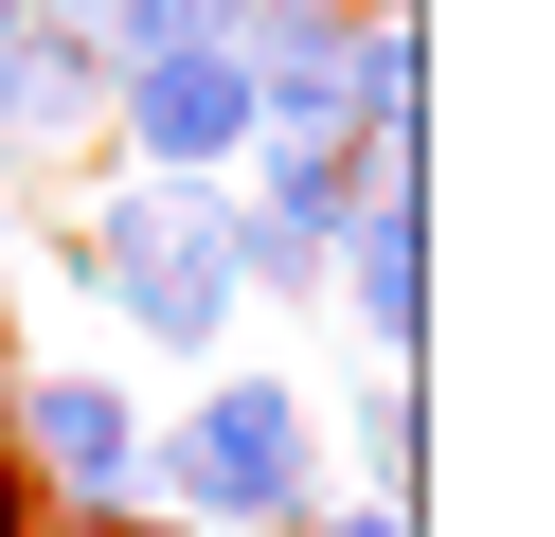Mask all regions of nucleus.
I'll list each match as a JSON object with an SVG mask.
<instances>
[{
  "label": "nucleus",
  "instance_id": "7ed1b4c3",
  "mask_svg": "<svg viewBox=\"0 0 555 537\" xmlns=\"http://www.w3.org/2000/svg\"><path fill=\"white\" fill-rule=\"evenodd\" d=\"M0 465H18L37 520H144V412H126V376L0 358Z\"/></svg>",
  "mask_w": 555,
  "mask_h": 537
},
{
  "label": "nucleus",
  "instance_id": "423d86ee",
  "mask_svg": "<svg viewBox=\"0 0 555 537\" xmlns=\"http://www.w3.org/2000/svg\"><path fill=\"white\" fill-rule=\"evenodd\" d=\"M73 143H108V36H90V0H37V18L0 36V162L37 179Z\"/></svg>",
  "mask_w": 555,
  "mask_h": 537
},
{
  "label": "nucleus",
  "instance_id": "39448f33",
  "mask_svg": "<svg viewBox=\"0 0 555 537\" xmlns=\"http://www.w3.org/2000/svg\"><path fill=\"white\" fill-rule=\"evenodd\" d=\"M108 143H126V179H233L251 162V72L233 54H126L108 72Z\"/></svg>",
  "mask_w": 555,
  "mask_h": 537
},
{
  "label": "nucleus",
  "instance_id": "4468645a",
  "mask_svg": "<svg viewBox=\"0 0 555 537\" xmlns=\"http://www.w3.org/2000/svg\"><path fill=\"white\" fill-rule=\"evenodd\" d=\"M18 18H37V0H0V36H18Z\"/></svg>",
  "mask_w": 555,
  "mask_h": 537
},
{
  "label": "nucleus",
  "instance_id": "20e7f679",
  "mask_svg": "<svg viewBox=\"0 0 555 537\" xmlns=\"http://www.w3.org/2000/svg\"><path fill=\"white\" fill-rule=\"evenodd\" d=\"M323 322H359V376H412L430 358V197L412 179H376L323 233Z\"/></svg>",
  "mask_w": 555,
  "mask_h": 537
},
{
  "label": "nucleus",
  "instance_id": "9b49d317",
  "mask_svg": "<svg viewBox=\"0 0 555 537\" xmlns=\"http://www.w3.org/2000/svg\"><path fill=\"white\" fill-rule=\"evenodd\" d=\"M287 537H430V520H412V501H305Z\"/></svg>",
  "mask_w": 555,
  "mask_h": 537
},
{
  "label": "nucleus",
  "instance_id": "6e6552de",
  "mask_svg": "<svg viewBox=\"0 0 555 537\" xmlns=\"http://www.w3.org/2000/svg\"><path fill=\"white\" fill-rule=\"evenodd\" d=\"M90 36H108V72H126V54H233L251 0H90Z\"/></svg>",
  "mask_w": 555,
  "mask_h": 537
},
{
  "label": "nucleus",
  "instance_id": "ddd939ff",
  "mask_svg": "<svg viewBox=\"0 0 555 537\" xmlns=\"http://www.w3.org/2000/svg\"><path fill=\"white\" fill-rule=\"evenodd\" d=\"M108 537H197V520H108Z\"/></svg>",
  "mask_w": 555,
  "mask_h": 537
},
{
  "label": "nucleus",
  "instance_id": "f257e3e1",
  "mask_svg": "<svg viewBox=\"0 0 555 537\" xmlns=\"http://www.w3.org/2000/svg\"><path fill=\"white\" fill-rule=\"evenodd\" d=\"M54 269L144 358H197L216 376V341H233V179H108L90 215H54Z\"/></svg>",
  "mask_w": 555,
  "mask_h": 537
},
{
  "label": "nucleus",
  "instance_id": "f03ea898",
  "mask_svg": "<svg viewBox=\"0 0 555 537\" xmlns=\"http://www.w3.org/2000/svg\"><path fill=\"white\" fill-rule=\"evenodd\" d=\"M323 501V412L287 376H197L180 412L144 430V520H197V537H287Z\"/></svg>",
  "mask_w": 555,
  "mask_h": 537
},
{
  "label": "nucleus",
  "instance_id": "f8f14e48",
  "mask_svg": "<svg viewBox=\"0 0 555 537\" xmlns=\"http://www.w3.org/2000/svg\"><path fill=\"white\" fill-rule=\"evenodd\" d=\"M0 251H18V162H0Z\"/></svg>",
  "mask_w": 555,
  "mask_h": 537
},
{
  "label": "nucleus",
  "instance_id": "9d476101",
  "mask_svg": "<svg viewBox=\"0 0 555 537\" xmlns=\"http://www.w3.org/2000/svg\"><path fill=\"white\" fill-rule=\"evenodd\" d=\"M233 305H323V233H269L233 197Z\"/></svg>",
  "mask_w": 555,
  "mask_h": 537
},
{
  "label": "nucleus",
  "instance_id": "1a4fd4ad",
  "mask_svg": "<svg viewBox=\"0 0 555 537\" xmlns=\"http://www.w3.org/2000/svg\"><path fill=\"white\" fill-rule=\"evenodd\" d=\"M412 465H430V394L359 376V501H412Z\"/></svg>",
  "mask_w": 555,
  "mask_h": 537
},
{
  "label": "nucleus",
  "instance_id": "0eeeda50",
  "mask_svg": "<svg viewBox=\"0 0 555 537\" xmlns=\"http://www.w3.org/2000/svg\"><path fill=\"white\" fill-rule=\"evenodd\" d=\"M233 197H251L269 233H340V215L376 197V143H359V126H251V162H233Z\"/></svg>",
  "mask_w": 555,
  "mask_h": 537
}]
</instances>
